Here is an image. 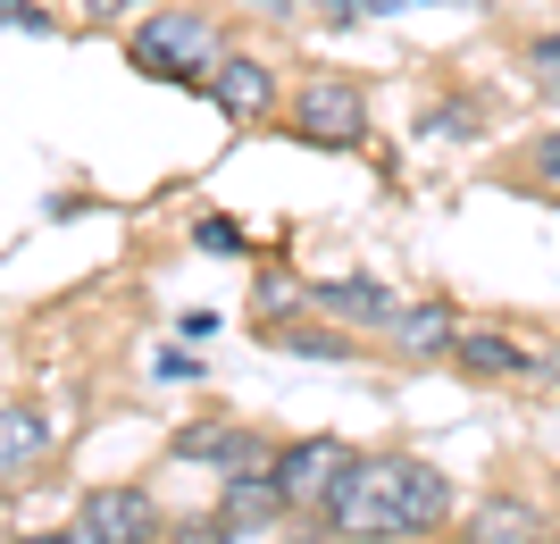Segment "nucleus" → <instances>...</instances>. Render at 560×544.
I'll return each mask as SVG.
<instances>
[{"label": "nucleus", "instance_id": "f257e3e1", "mask_svg": "<svg viewBox=\"0 0 560 544\" xmlns=\"http://www.w3.org/2000/svg\"><path fill=\"white\" fill-rule=\"evenodd\" d=\"M460 520L452 477L419 452H360L318 511V544H394V536H444Z\"/></svg>", "mask_w": 560, "mask_h": 544}, {"label": "nucleus", "instance_id": "f03ea898", "mask_svg": "<svg viewBox=\"0 0 560 544\" xmlns=\"http://www.w3.org/2000/svg\"><path fill=\"white\" fill-rule=\"evenodd\" d=\"M126 59H135L142 76H160V84H201V93H210L218 59H226V25L185 9V0H160L151 18L126 25Z\"/></svg>", "mask_w": 560, "mask_h": 544}, {"label": "nucleus", "instance_id": "7ed1b4c3", "mask_svg": "<svg viewBox=\"0 0 560 544\" xmlns=\"http://www.w3.org/2000/svg\"><path fill=\"white\" fill-rule=\"evenodd\" d=\"M284 126L302 142H318V151H360L369 142V93H360V76L310 68L293 84V101H284Z\"/></svg>", "mask_w": 560, "mask_h": 544}, {"label": "nucleus", "instance_id": "20e7f679", "mask_svg": "<svg viewBox=\"0 0 560 544\" xmlns=\"http://www.w3.org/2000/svg\"><path fill=\"white\" fill-rule=\"evenodd\" d=\"M360 461V452L343 444V436H302V444H277V495H284V511L293 520H318L335 502V486H343V470Z\"/></svg>", "mask_w": 560, "mask_h": 544}, {"label": "nucleus", "instance_id": "39448f33", "mask_svg": "<svg viewBox=\"0 0 560 544\" xmlns=\"http://www.w3.org/2000/svg\"><path fill=\"white\" fill-rule=\"evenodd\" d=\"M167 461L176 470H218V477H252V470H277V444L259 427H234V419H192L167 436Z\"/></svg>", "mask_w": 560, "mask_h": 544}, {"label": "nucleus", "instance_id": "423d86ee", "mask_svg": "<svg viewBox=\"0 0 560 544\" xmlns=\"http://www.w3.org/2000/svg\"><path fill=\"white\" fill-rule=\"evenodd\" d=\"M452 369L477 385H527V369H536V344L518 327H502V319H460V335H452Z\"/></svg>", "mask_w": 560, "mask_h": 544}, {"label": "nucleus", "instance_id": "0eeeda50", "mask_svg": "<svg viewBox=\"0 0 560 544\" xmlns=\"http://www.w3.org/2000/svg\"><path fill=\"white\" fill-rule=\"evenodd\" d=\"M210 101L226 109L234 126H268V118L284 109V101H277V68H268V59H252V50H226V59H218Z\"/></svg>", "mask_w": 560, "mask_h": 544}, {"label": "nucleus", "instance_id": "6e6552de", "mask_svg": "<svg viewBox=\"0 0 560 544\" xmlns=\"http://www.w3.org/2000/svg\"><path fill=\"white\" fill-rule=\"evenodd\" d=\"M75 520L101 528L109 544H151V536H167V528H160V502L142 495V486H93Z\"/></svg>", "mask_w": 560, "mask_h": 544}, {"label": "nucleus", "instance_id": "1a4fd4ad", "mask_svg": "<svg viewBox=\"0 0 560 544\" xmlns=\"http://www.w3.org/2000/svg\"><path fill=\"white\" fill-rule=\"evenodd\" d=\"M310 310H335L343 327H360V335H385V319H394V293L376 277H310Z\"/></svg>", "mask_w": 560, "mask_h": 544}, {"label": "nucleus", "instance_id": "9d476101", "mask_svg": "<svg viewBox=\"0 0 560 544\" xmlns=\"http://www.w3.org/2000/svg\"><path fill=\"white\" fill-rule=\"evenodd\" d=\"M452 335H460V319H452L444 302H401L394 319H385V344H394L401 360H452Z\"/></svg>", "mask_w": 560, "mask_h": 544}, {"label": "nucleus", "instance_id": "9b49d317", "mask_svg": "<svg viewBox=\"0 0 560 544\" xmlns=\"http://www.w3.org/2000/svg\"><path fill=\"white\" fill-rule=\"evenodd\" d=\"M460 536L468 544H536L544 536V511H536V502H518V495H486L460 520Z\"/></svg>", "mask_w": 560, "mask_h": 544}, {"label": "nucleus", "instance_id": "f8f14e48", "mask_svg": "<svg viewBox=\"0 0 560 544\" xmlns=\"http://www.w3.org/2000/svg\"><path fill=\"white\" fill-rule=\"evenodd\" d=\"M34 470H43V419H34V403H9L0 410V477L25 486Z\"/></svg>", "mask_w": 560, "mask_h": 544}, {"label": "nucleus", "instance_id": "ddd939ff", "mask_svg": "<svg viewBox=\"0 0 560 544\" xmlns=\"http://www.w3.org/2000/svg\"><path fill=\"white\" fill-rule=\"evenodd\" d=\"M277 352H293V360H327V369H343V360H360V327L351 335H335V327H302V319H284V327H259Z\"/></svg>", "mask_w": 560, "mask_h": 544}, {"label": "nucleus", "instance_id": "4468645a", "mask_svg": "<svg viewBox=\"0 0 560 544\" xmlns=\"http://www.w3.org/2000/svg\"><path fill=\"white\" fill-rule=\"evenodd\" d=\"M511 185L536 193V201H560V126L552 135H527V151L511 160Z\"/></svg>", "mask_w": 560, "mask_h": 544}, {"label": "nucleus", "instance_id": "2eb2a0df", "mask_svg": "<svg viewBox=\"0 0 560 544\" xmlns=\"http://www.w3.org/2000/svg\"><path fill=\"white\" fill-rule=\"evenodd\" d=\"M419 135L427 142H477L486 135V109H477V101H435V109L419 118Z\"/></svg>", "mask_w": 560, "mask_h": 544}, {"label": "nucleus", "instance_id": "dca6fc26", "mask_svg": "<svg viewBox=\"0 0 560 544\" xmlns=\"http://www.w3.org/2000/svg\"><path fill=\"white\" fill-rule=\"evenodd\" d=\"M518 68H527V84H536L544 101H560V25H544V34L518 43Z\"/></svg>", "mask_w": 560, "mask_h": 544}, {"label": "nucleus", "instance_id": "f3484780", "mask_svg": "<svg viewBox=\"0 0 560 544\" xmlns=\"http://www.w3.org/2000/svg\"><path fill=\"white\" fill-rule=\"evenodd\" d=\"M302 302H310V285H302V277H277V268H268V277H259V293H252L259 327H284V319H293Z\"/></svg>", "mask_w": 560, "mask_h": 544}, {"label": "nucleus", "instance_id": "a211bd4d", "mask_svg": "<svg viewBox=\"0 0 560 544\" xmlns=\"http://www.w3.org/2000/svg\"><path fill=\"white\" fill-rule=\"evenodd\" d=\"M192 243H201V252H243V227H234V218H201Z\"/></svg>", "mask_w": 560, "mask_h": 544}, {"label": "nucleus", "instance_id": "6ab92c4d", "mask_svg": "<svg viewBox=\"0 0 560 544\" xmlns=\"http://www.w3.org/2000/svg\"><path fill=\"white\" fill-rule=\"evenodd\" d=\"M84 18H126V9H142V0H75Z\"/></svg>", "mask_w": 560, "mask_h": 544}, {"label": "nucleus", "instance_id": "aec40b11", "mask_svg": "<svg viewBox=\"0 0 560 544\" xmlns=\"http://www.w3.org/2000/svg\"><path fill=\"white\" fill-rule=\"evenodd\" d=\"M59 544H109V536H101V528H84V520H75V528H59Z\"/></svg>", "mask_w": 560, "mask_h": 544}, {"label": "nucleus", "instance_id": "412c9836", "mask_svg": "<svg viewBox=\"0 0 560 544\" xmlns=\"http://www.w3.org/2000/svg\"><path fill=\"white\" fill-rule=\"evenodd\" d=\"M360 9H376V18H394V9H410V0H360Z\"/></svg>", "mask_w": 560, "mask_h": 544}, {"label": "nucleus", "instance_id": "4be33fe9", "mask_svg": "<svg viewBox=\"0 0 560 544\" xmlns=\"http://www.w3.org/2000/svg\"><path fill=\"white\" fill-rule=\"evenodd\" d=\"M9 544H59V536H9Z\"/></svg>", "mask_w": 560, "mask_h": 544}]
</instances>
